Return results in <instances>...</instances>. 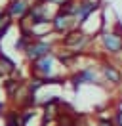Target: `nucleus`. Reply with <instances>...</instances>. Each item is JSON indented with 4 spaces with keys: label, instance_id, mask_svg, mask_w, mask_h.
<instances>
[{
    "label": "nucleus",
    "instance_id": "obj_1",
    "mask_svg": "<svg viewBox=\"0 0 122 126\" xmlns=\"http://www.w3.org/2000/svg\"><path fill=\"white\" fill-rule=\"evenodd\" d=\"M103 46L109 54H118L122 52V36L116 32H107L103 34Z\"/></svg>",
    "mask_w": 122,
    "mask_h": 126
},
{
    "label": "nucleus",
    "instance_id": "obj_2",
    "mask_svg": "<svg viewBox=\"0 0 122 126\" xmlns=\"http://www.w3.org/2000/svg\"><path fill=\"white\" fill-rule=\"evenodd\" d=\"M101 71H103V77H105L109 82H113V84H120L122 82V73L114 67V65H103L101 67Z\"/></svg>",
    "mask_w": 122,
    "mask_h": 126
},
{
    "label": "nucleus",
    "instance_id": "obj_3",
    "mask_svg": "<svg viewBox=\"0 0 122 126\" xmlns=\"http://www.w3.org/2000/svg\"><path fill=\"white\" fill-rule=\"evenodd\" d=\"M95 8H97V6H95L93 2H88V0H86V2H82V4H78V6H76V12H75V14H76V17H78L80 21H84V19L90 16Z\"/></svg>",
    "mask_w": 122,
    "mask_h": 126
},
{
    "label": "nucleus",
    "instance_id": "obj_4",
    "mask_svg": "<svg viewBox=\"0 0 122 126\" xmlns=\"http://www.w3.org/2000/svg\"><path fill=\"white\" fill-rule=\"evenodd\" d=\"M86 42V34H82V32H71L67 38H65V46H76L80 48Z\"/></svg>",
    "mask_w": 122,
    "mask_h": 126
},
{
    "label": "nucleus",
    "instance_id": "obj_5",
    "mask_svg": "<svg viewBox=\"0 0 122 126\" xmlns=\"http://www.w3.org/2000/svg\"><path fill=\"white\" fill-rule=\"evenodd\" d=\"M50 48H48V44H34V46L29 48V55L30 57H34V59H38V57H42V55H46V52H48Z\"/></svg>",
    "mask_w": 122,
    "mask_h": 126
},
{
    "label": "nucleus",
    "instance_id": "obj_6",
    "mask_svg": "<svg viewBox=\"0 0 122 126\" xmlns=\"http://www.w3.org/2000/svg\"><path fill=\"white\" fill-rule=\"evenodd\" d=\"M67 19H69L67 14H65V16H57L55 17V23H53V29H55V31H63V29L67 27V23H69Z\"/></svg>",
    "mask_w": 122,
    "mask_h": 126
},
{
    "label": "nucleus",
    "instance_id": "obj_7",
    "mask_svg": "<svg viewBox=\"0 0 122 126\" xmlns=\"http://www.w3.org/2000/svg\"><path fill=\"white\" fill-rule=\"evenodd\" d=\"M50 65H52V59H50V57H46L44 61H40L36 65V69H38V71H44V73H50V69H52Z\"/></svg>",
    "mask_w": 122,
    "mask_h": 126
},
{
    "label": "nucleus",
    "instance_id": "obj_8",
    "mask_svg": "<svg viewBox=\"0 0 122 126\" xmlns=\"http://www.w3.org/2000/svg\"><path fill=\"white\" fill-rule=\"evenodd\" d=\"M12 14H23L25 12V4L23 2H15V4H12V10H10Z\"/></svg>",
    "mask_w": 122,
    "mask_h": 126
},
{
    "label": "nucleus",
    "instance_id": "obj_9",
    "mask_svg": "<svg viewBox=\"0 0 122 126\" xmlns=\"http://www.w3.org/2000/svg\"><path fill=\"white\" fill-rule=\"evenodd\" d=\"M99 126H114V124H113V120H105L103 118V120H99Z\"/></svg>",
    "mask_w": 122,
    "mask_h": 126
},
{
    "label": "nucleus",
    "instance_id": "obj_10",
    "mask_svg": "<svg viewBox=\"0 0 122 126\" xmlns=\"http://www.w3.org/2000/svg\"><path fill=\"white\" fill-rule=\"evenodd\" d=\"M120 126H122V124H120Z\"/></svg>",
    "mask_w": 122,
    "mask_h": 126
}]
</instances>
